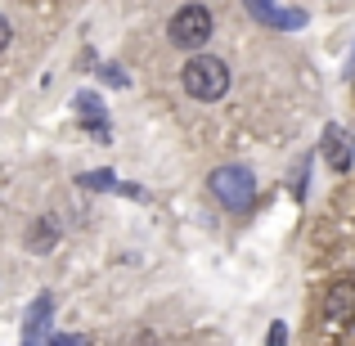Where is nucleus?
Masks as SVG:
<instances>
[{"label": "nucleus", "instance_id": "1", "mask_svg": "<svg viewBox=\"0 0 355 346\" xmlns=\"http://www.w3.org/2000/svg\"><path fill=\"white\" fill-rule=\"evenodd\" d=\"M180 86L189 99H198V104H216V99H225L230 90V68L225 59H216V54H189V63L180 68Z\"/></svg>", "mask_w": 355, "mask_h": 346}, {"label": "nucleus", "instance_id": "2", "mask_svg": "<svg viewBox=\"0 0 355 346\" xmlns=\"http://www.w3.org/2000/svg\"><path fill=\"white\" fill-rule=\"evenodd\" d=\"M211 32H216V18H211L207 5H184L171 14V23H166V36H171L175 50H202V45L211 41Z\"/></svg>", "mask_w": 355, "mask_h": 346}, {"label": "nucleus", "instance_id": "3", "mask_svg": "<svg viewBox=\"0 0 355 346\" xmlns=\"http://www.w3.org/2000/svg\"><path fill=\"white\" fill-rule=\"evenodd\" d=\"M207 189L211 198H220L230 211H248L252 202H257V175L248 171V166H216V171L207 175Z\"/></svg>", "mask_w": 355, "mask_h": 346}, {"label": "nucleus", "instance_id": "4", "mask_svg": "<svg viewBox=\"0 0 355 346\" xmlns=\"http://www.w3.org/2000/svg\"><path fill=\"white\" fill-rule=\"evenodd\" d=\"M324 320L329 324H351L355 320V279H338L324 293Z\"/></svg>", "mask_w": 355, "mask_h": 346}, {"label": "nucleus", "instance_id": "5", "mask_svg": "<svg viewBox=\"0 0 355 346\" xmlns=\"http://www.w3.org/2000/svg\"><path fill=\"white\" fill-rule=\"evenodd\" d=\"M324 157H329L333 171H347L351 157H355V135L342 130V126H329V130H324Z\"/></svg>", "mask_w": 355, "mask_h": 346}, {"label": "nucleus", "instance_id": "6", "mask_svg": "<svg viewBox=\"0 0 355 346\" xmlns=\"http://www.w3.org/2000/svg\"><path fill=\"white\" fill-rule=\"evenodd\" d=\"M54 243H59V225H54V220H36L32 230H27V248L36 252V257H45V252H54Z\"/></svg>", "mask_w": 355, "mask_h": 346}, {"label": "nucleus", "instance_id": "7", "mask_svg": "<svg viewBox=\"0 0 355 346\" xmlns=\"http://www.w3.org/2000/svg\"><path fill=\"white\" fill-rule=\"evenodd\" d=\"M50 297H41V302L32 306V320H27V342H41V329H50Z\"/></svg>", "mask_w": 355, "mask_h": 346}, {"label": "nucleus", "instance_id": "8", "mask_svg": "<svg viewBox=\"0 0 355 346\" xmlns=\"http://www.w3.org/2000/svg\"><path fill=\"white\" fill-rule=\"evenodd\" d=\"M9 41H14V27H9V18H0V54L9 50Z\"/></svg>", "mask_w": 355, "mask_h": 346}]
</instances>
